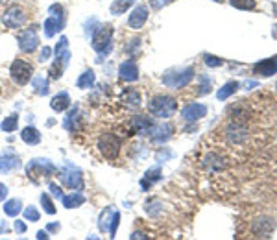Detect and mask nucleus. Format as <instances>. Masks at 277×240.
I'll use <instances>...</instances> for the list:
<instances>
[{
    "label": "nucleus",
    "mask_w": 277,
    "mask_h": 240,
    "mask_svg": "<svg viewBox=\"0 0 277 240\" xmlns=\"http://www.w3.org/2000/svg\"><path fill=\"white\" fill-rule=\"evenodd\" d=\"M120 138L116 137L115 133H104L98 137V143H96V148L98 152L102 153V155L106 157V159H116L120 153Z\"/></svg>",
    "instance_id": "0eeeda50"
},
{
    "label": "nucleus",
    "mask_w": 277,
    "mask_h": 240,
    "mask_svg": "<svg viewBox=\"0 0 277 240\" xmlns=\"http://www.w3.org/2000/svg\"><path fill=\"white\" fill-rule=\"evenodd\" d=\"M135 0H113L109 6V11L111 15H115V17H120V15H124L129 8H133Z\"/></svg>",
    "instance_id": "b1692460"
},
{
    "label": "nucleus",
    "mask_w": 277,
    "mask_h": 240,
    "mask_svg": "<svg viewBox=\"0 0 277 240\" xmlns=\"http://www.w3.org/2000/svg\"><path fill=\"white\" fill-rule=\"evenodd\" d=\"M113 33H115V28L111 24H100L98 28H94L91 33L92 50L98 52L100 55L109 54L113 48Z\"/></svg>",
    "instance_id": "f257e3e1"
},
{
    "label": "nucleus",
    "mask_w": 277,
    "mask_h": 240,
    "mask_svg": "<svg viewBox=\"0 0 277 240\" xmlns=\"http://www.w3.org/2000/svg\"><path fill=\"white\" fill-rule=\"evenodd\" d=\"M52 57V48L50 46H43L41 52H39V57L37 59L41 61V63H45V61H48Z\"/></svg>",
    "instance_id": "ea45409f"
},
{
    "label": "nucleus",
    "mask_w": 277,
    "mask_h": 240,
    "mask_svg": "<svg viewBox=\"0 0 277 240\" xmlns=\"http://www.w3.org/2000/svg\"><path fill=\"white\" fill-rule=\"evenodd\" d=\"M48 233H54V231H57L60 229V222H54V224H48V226L45 227Z\"/></svg>",
    "instance_id": "49530a36"
},
{
    "label": "nucleus",
    "mask_w": 277,
    "mask_h": 240,
    "mask_svg": "<svg viewBox=\"0 0 277 240\" xmlns=\"http://www.w3.org/2000/svg\"><path fill=\"white\" fill-rule=\"evenodd\" d=\"M159 179H161V170L159 168H152V170H148L144 174V179L141 181V187H143V190H146L152 187V183H155Z\"/></svg>",
    "instance_id": "2f4dec72"
},
{
    "label": "nucleus",
    "mask_w": 277,
    "mask_h": 240,
    "mask_svg": "<svg viewBox=\"0 0 277 240\" xmlns=\"http://www.w3.org/2000/svg\"><path fill=\"white\" fill-rule=\"evenodd\" d=\"M2 23L9 30H17L26 23V13L21 6H11V8L6 9V13L2 15Z\"/></svg>",
    "instance_id": "9d476101"
},
{
    "label": "nucleus",
    "mask_w": 277,
    "mask_h": 240,
    "mask_svg": "<svg viewBox=\"0 0 277 240\" xmlns=\"http://www.w3.org/2000/svg\"><path fill=\"white\" fill-rule=\"evenodd\" d=\"M9 76L17 85L24 87L26 83H30V79L33 78V65L28 63L24 59H15L9 67Z\"/></svg>",
    "instance_id": "423d86ee"
},
{
    "label": "nucleus",
    "mask_w": 277,
    "mask_h": 240,
    "mask_svg": "<svg viewBox=\"0 0 277 240\" xmlns=\"http://www.w3.org/2000/svg\"><path fill=\"white\" fill-rule=\"evenodd\" d=\"M115 212L116 211L113 207H107L106 211H102L100 222H98V227H100V231H109L111 220H113V216H115Z\"/></svg>",
    "instance_id": "473e14b6"
},
{
    "label": "nucleus",
    "mask_w": 277,
    "mask_h": 240,
    "mask_svg": "<svg viewBox=\"0 0 277 240\" xmlns=\"http://www.w3.org/2000/svg\"><path fill=\"white\" fill-rule=\"evenodd\" d=\"M148 15H150V9H148V6H144V4L135 6L133 11L129 13L128 26L131 28V30H141V28H143L144 24H146Z\"/></svg>",
    "instance_id": "f8f14e48"
},
{
    "label": "nucleus",
    "mask_w": 277,
    "mask_h": 240,
    "mask_svg": "<svg viewBox=\"0 0 277 240\" xmlns=\"http://www.w3.org/2000/svg\"><path fill=\"white\" fill-rule=\"evenodd\" d=\"M15 231H17L18 235L26 233V224H24L23 220H15Z\"/></svg>",
    "instance_id": "79ce46f5"
},
{
    "label": "nucleus",
    "mask_w": 277,
    "mask_h": 240,
    "mask_svg": "<svg viewBox=\"0 0 277 240\" xmlns=\"http://www.w3.org/2000/svg\"><path fill=\"white\" fill-rule=\"evenodd\" d=\"M6 231H8V224H6V222H0V235H4Z\"/></svg>",
    "instance_id": "8fccbe9b"
},
{
    "label": "nucleus",
    "mask_w": 277,
    "mask_h": 240,
    "mask_svg": "<svg viewBox=\"0 0 277 240\" xmlns=\"http://www.w3.org/2000/svg\"><path fill=\"white\" fill-rule=\"evenodd\" d=\"M229 4L233 6V8H236V9H244V11H251V9H255L257 2H255V0H229Z\"/></svg>",
    "instance_id": "f704fd0d"
},
{
    "label": "nucleus",
    "mask_w": 277,
    "mask_h": 240,
    "mask_svg": "<svg viewBox=\"0 0 277 240\" xmlns=\"http://www.w3.org/2000/svg\"><path fill=\"white\" fill-rule=\"evenodd\" d=\"M203 61H205V65H207V67H212V69H214V67H222V65H224V59H222V57H216V55H212V54L203 55Z\"/></svg>",
    "instance_id": "4c0bfd02"
},
{
    "label": "nucleus",
    "mask_w": 277,
    "mask_h": 240,
    "mask_svg": "<svg viewBox=\"0 0 277 240\" xmlns=\"http://www.w3.org/2000/svg\"><path fill=\"white\" fill-rule=\"evenodd\" d=\"M21 138H23V143L30 144V146H35V144L41 143V131L33 126H26V128L21 131Z\"/></svg>",
    "instance_id": "412c9836"
},
{
    "label": "nucleus",
    "mask_w": 277,
    "mask_h": 240,
    "mask_svg": "<svg viewBox=\"0 0 277 240\" xmlns=\"http://www.w3.org/2000/svg\"><path fill=\"white\" fill-rule=\"evenodd\" d=\"M61 202H63V207L76 209V207H82L83 203H85V196H83L82 192H78V190H72L70 194H65L63 198H61Z\"/></svg>",
    "instance_id": "6ab92c4d"
},
{
    "label": "nucleus",
    "mask_w": 277,
    "mask_h": 240,
    "mask_svg": "<svg viewBox=\"0 0 277 240\" xmlns=\"http://www.w3.org/2000/svg\"><path fill=\"white\" fill-rule=\"evenodd\" d=\"M118 224H120V212L116 211V212H115V216H113V220H111L109 231H107L111 238H115V235H116V227H118Z\"/></svg>",
    "instance_id": "58836bf2"
},
{
    "label": "nucleus",
    "mask_w": 277,
    "mask_h": 240,
    "mask_svg": "<svg viewBox=\"0 0 277 240\" xmlns=\"http://www.w3.org/2000/svg\"><path fill=\"white\" fill-rule=\"evenodd\" d=\"M30 83H32L33 91H35L39 96H45V94H48V91H50V87H48V78H45L43 74L33 76V78L30 79Z\"/></svg>",
    "instance_id": "393cba45"
},
{
    "label": "nucleus",
    "mask_w": 277,
    "mask_h": 240,
    "mask_svg": "<svg viewBox=\"0 0 277 240\" xmlns=\"http://www.w3.org/2000/svg\"><path fill=\"white\" fill-rule=\"evenodd\" d=\"M48 189H50V192H52V196H54V198H63V196H65L63 190H61V187L57 183H50V185H48Z\"/></svg>",
    "instance_id": "a19ab883"
},
{
    "label": "nucleus",
    "mask_w": 277,
    "mask_h": 240,
    "mask_svg": "<svg viewBox=\"0 0 277 240\" xmlns=\"http://www.w3.org/2000/svg\"><path fill=\"white\" fill-rule=\"evenodd\" d=\"M246 85H248V89H253V87H257V82H248Z\"/></svg>",
    "instance_id": "3c124183"
},
{
    "label": "nucleus",
    "mask_w": 277,
    "mask_h": 240,
    "mask_svg": "<svg viewBox=\"0 0 277 240\" xmlns=\"http://www.w3.org/2000/svg\"><path fill=\"white\" fill-rule=\"evenodd\" d=\"M50 107L55 111V113H63L70 107V96L69 92H60V94H55L54 98L50 100Z\"/></svg>",
    "instance_id": "aec40b11"
},
{
    "label": "nucleus",
    "mask_w": 277,
    "mask_h": 240,
    "mask_svg": "<svg viewBox=\"0 0 277 240\" xmlns=\"http://www.w3.org/2000/svg\"><path fill=\"white\" fill-rule=\"evenodd\" d=\"M177 111V102L168 94H155L148 102V113L155 118H170Z\"/></svg>",
    "instance_id": "f03ea898"
},
{
    "label": "nucleus",
    "mask_w": 277,
    "mask_h": 240,
    "mask_svg": "<svg viewBox=\"0 0 277 240\" xmlns=\"http://www.w3.org/2000/svg\"><path fill=\"white\" fill-rule=\"evenodd\" d=\"M60 181L63 187H67V189L78 190L83 187V174L78 166L67 163V165L60 170Z\"/></svg>",
    "instance_id": "6e6552de"
},
{
    "label": "nucleus",
    "mask_w": 277,
    "mask_h": 240,
    "mask_svg": "<svg viewBox=\"0 0 277 240\" xmlns=\"http://www.w3.org/2000/svg\"><path fill=\"white\" fill-rule=\"evenodd\" d=\"M18 128V115L15 113V115H9L6 116L4 120H2V124H0V131H4V133H13V131H17Z\"/></svg>",
    "instance_id": "c756f323"
},
{
    "label": "nucleus",
    "mask_w": 277,
    "mask_h": 240,
    "mask_svg": "<svg viewBox=\"0 0 277 240\" xmlns=\"http://www.w3.org/2000/svg\"><path fill=\"white\" fill-rule=\"evenodd\" d=\"M273 227H275V224H273L272 218H257L253 222V231L259 236L268 235L270 231H273Z\"/></svg>",
    "instance_id": "5701e85b"
},
{
    "label": "nucleus",
    "mask_w": 277,
    "mask_h": 240,
    "mask_svg": "<svg viewBox=\"0 0 277 240\" xmlns=\"http://www.w3.org/2000/svg\"><path fill=\"white\" fill-rule=\"evenodd\" d=\"M41 207H43V211L46 212V214H55V205H54V202H52V198L48 196L46 192H43L41 194Z\"/></svg>",
    "instance_id": "72a5a7b5"
},
{
    "label": "nucleus",
    "mask_w": 277,
    "mask_h": 240,
    "mask_svg": "<svg viewBox=\"0 0 277 240\" xmlns=\"http://www.w3.org/2000/svg\"><path fill=\"white\" fill-rule=\"evenodd\" d=\"M275 87H277V85H275Z\"/></svg>",
    "instance_id": "5fc2aeb1"
},
{
    "label": "nucleus",
    "mask_w": 277,
    "mask_h": 240,
    "mask_svg": "<svg viewBox=\"0 0 277 240\" xmlns=\"http://www.w3.org/2000/svg\"><path fill=\"white\" fill-rule=\"evenodd\" d=\"M0 94H2V89H0Z\"/></svg>",
    "instance_id": "864d4df0"
},
{
    "label": "nucleus",
    "mask_w": 277,
    "mask_h": 240,
    "mask_svg": "<svg viewBox=\"0 0 277 240\" xmlns=\"http://www.w3.org/2000/svg\"><path fill=\"white\" fill-rule=\"evenodd\" d=\"M65 26V8L61 4H52L48 8V17L43 24V32L46 39H52L55 33H60Z\"/></svg>",
    "instance_id": "7ed1b4c3"
},
{
    "label": "nucleus",
    "mask_w": 277,
    "mask_h": 240,
    "mask_svg": "<svg viewBox=\"0 0 277 240\" xmlns=\"http://www.w3.org/2000/svg\"><path fill=\"white\" fill-rule=\"evenodd\" d=\"M205 166H207L209 170H222L224 166H226V163H224V159H222L218 153H207L205 155Z\"/></svg>",
    "instance_id": "c85d7f7f"
},
{
    "label": "nucleus",
    "mask_w": 277,
    "mask_h": 240,
    "mask_svg": "<svg viewBox=\"0 0 277 240\" xmlns=\"http://www.w3.org/2000/svg\"><path fill=\"white\" fill-rule=\"evenodd\" d=\"M138 46H141V39H133V41H129V45H128L126 50L131 54V50H138Z\"/></svg>",
    "instance_id": "c03bdc74"
},
{
    "label": "nucleus",
    "mask_w": 277,
    "mask_h": 240,
    "mask_svg": "<svg viewBox=\"0 0 277 240\" xmlns=\"http://www.w3.org/2000/svg\"><path fill=\"white\" fill-rule=\"evenodd\" d=\"M205 115H207V106L196 104V102L189 104V106L181 111V116H183V120H187V122H196V120L203 118Z\"/></svg>",
    "instance_id": "ddd939ff"
},
{
    "label": "nucleus",
    "mask_w": 277,
    "mask_h": 240,
    "mask_svg": "<svg viewBox=\"0 0 277 240\" xmlns=\"http://www.w3.org/2000/svg\"><path fill=\"white\" fill-rule=\"evenodd\" d=\"M69 61H70L69 48L60 52V54H55V59H54V63H52L50 70H48V76H50L52 79H60L61 76H63V70L67 69V65H69Z\"/></svg>",
    "instance_id": "9b49d317"
},
{
    "label": "nucleus",
    "mask_w": 277,
    "mask_h": 240,
    "mask_svg": "<svg viewBox=\"0 0 277 240\" xmlns=\"http://www.w3.org/2000/svg\"><path fill=\"white\" fill-rule=\"evenodd\" d=\"M57 172V166L50 159H32L26 166L28 177H32L33 183H37V177H50Z\"/></svg>",
    "instance_id": "39448f33"
},
{
    "label": "nucleus",
    "mask_w": 277,
    "mask_h": 240,
    "mask_svg": "<svg viewBox=\"0 0 277 240\" xmlns=\"http://www.w3.org/2000/svg\"><path fill=\"white\" fill-rule=\"evenodd\" d=\"M23 214H24V220H28V222H39V218H41L39 211H37L33 205H28V207H24Z\"/></svg>",
    "instance_id": "e433bc0d"
},
{
    "label": "nucleus",
    "mask_w": 277,
    "mask_h": 240,
    "mask_svg": "<svg viewBox=\"0 0 277 240\" xmlns=\"http://www.w3.org/2000/svg\"><path fill=\"white\" fill-rule=\"evenodd\" d=\"M133 128H135V131H138V133H150V129L153 128V120L148 118V116L137 115V116H133Z\"/></svg>",
    "instance_id": "a878e982"
},
{
    "label": "nucleus",
    "mask_w": 277,
    "mask_h": 240,
    "mask_svg": "<svg viewBox=\"0 0 277 240\" xmlns=\"http://www.w3.org/2000/svg\"><path fill=\"white\" fill-rule=\"evenodd\" d=\"M21 166H23V163H21V159H18L17 155H13V153H2V155H0V172H2V174H9V172L18 170Z\"/></svg>",
    "instance_id": "f3484780"
},
{
    "label": "nucleus",
    "mask_w": 277,
    "mask_h": 240,
    "mask_svg": "<svg viewBox=\"0 0 277 240\" xmlns=\"http://www.w3.org/2000/svg\"><path fill=\"white\" fill-rule=\"evenodd\" d=\"M48 236H50V235H48V231H46V229L37 231V238H39V240H43V238H48Z\"/></svg>",
    "instance_id": "de8ad7c7"
},
{
    "label": "nucleus",
    "mask_w": 277,
    "mask_h": 240,
    "mask_svg": "<svg viewBox=\"0 0 277 240\" xmlns=\"http://www.w3.org/2000/svg\"><path fill=\"white\" fill-rule=\"evenodd\" d=\"M18 50L24 54H32L39 48V35H37V26H28L17 33Z\"/></svg>",
    "instance_id": "1a4fd4ad"
},
{
    "label": "nucleus",
    "mask_w": 277,
    "mask_h": 240,
    "mask_svg": "<svg viewBox=\"0 0 277 240\" xmlns=\"http://www.w3.org/2000/svg\"><path fill=\"white\" fill-rule=\"evenodd\" d=\"M253 72L259 74V76H273L277 72V55L275 57H270V59H263L257 61L253 65Z\"/></svg>",
    "instance_id": "dca6fc26"
},
{
    "label": "nucleus",
    "mask_w": 277,
    "mask_h": 240,
    "mask_svg": "<svg viewBox=\"0 0 277 240\" xmlns=\"http://www.w3.org/2000/svg\"><path fill=\"white\" fill-rule=\"evenodd\" d=\"M214 2H224V0H214Z\"/></svg>",
    "instance_id": "603ef678"
},
{
    "label": "nucleus",
    "mask_w": 277,
    "mask_h": 240,
    "mask_svg": "<svg viewBox=\"0 0 277 240\" xmlns=\"http://www.w3.org/2000/svg\"><path fill=\"white\" fill-rule=\"evenodd\" d=\"M118 78L122 79V82H128V83L137 82V79H138V67H137V63H135V61H131V59L124 61V63H120V67H118Z\"/></svg>",
    "instance_id": "4468645a"
},
{
    "label": "nucleus",
    "mask_w": 277,
    "mask_h": 240,
    "mask_svg": "<svg viewBox=\"0 0 277 240\" xmlns=\"http://www.w3.org/2000/svg\"><path fill=\"white\" fill-rule=\"evenodd\" d=\"M120 104L124 107H129V109H137V107H141V94L135 89H126L120 94Z\"/></svg>",
    "instance_id": "a211bd4d"
},
{
    "label": "nucleus",
    "mask_w": 277,
    "mask_h": 240,
    "mask_svg": "<svg viewBox=\"0 0 277 240\" xmlns=\"http://www.w3.org/2000/svg\"><path fill=\"white\" fill-rule=\"evenodd\" d=\"M174 135V126L172 124H153V128L150 129V137L153 143H166L168 138Z\"/></svg>",
    "instance_id": "2eb2a0df"
},
{
    "label": "nucleus",
    "mask_w": 277,
    "mask_h": 240,
    "mask_svg": "<svg viewBox=\"0 0 277 240\" xmlns=\"http://www.w3.org/2000/svg\"><path fill=\"white\" fill-rule=\"evenodd\" d=\"M8 187H6L4 183H0V202H4L6 198H8Z\"/></svg>",
    "instance_id": "a18cd8bd"
},
{
    "label": "nucleus",
    "mask_w": 277,
    "mask_h": 240,
    "mask_svg": "<svg viewBox=\"0 0 277 240\" xmlns=\"http://www.w3.org/2000/svg\"><path fill=\"white\" fill-rule=\"evenodd\" d=\"M23 202L18 198H13V199H8L4 203V212L8 214L9 218H17L21 212H23Z\"/></svg>",
    "instance_id": "bb28decb"
},
{
    "label": "nucleus",
    "mask_w": 277,
    "mask_h": 240,
    "mask_svg": "<svg viewBox=\"0 0 277 240\" xmlns=\"http://www.w3.org/2000/svg\"><path fill=\"white\" fill-rule=\"evenodd\" d=\"M131 238H146V235L141 233V231H137V233H131Z\"/></svg>",
    "instance_id": "09e8293b"
},
{
    "label": "nucleus",
    "mask_w": 277,
    "mask_h": 240,
    "mask_svg": "<svg viewBox=\"0 0 277 240\" xmlns=\"http://www.w3.org/2000/svg\"><path fill=\"white\" fill-rule=\"evenodd\" d=\"M239 87H240L239 82H227L226 85H224V87H220V91L216 92L218 100H227V98L233 96V94L239 91Z\"/></svg>",
    "instance_id": "cd10ccee"
},
{
    "label": "nucleus",
    "mask_w": 277,
    "mask_h": 240,
    "mask_svg": "<svg viewBox=\"0 0 277 240\" xmlns=\"http://www.w3.org/2000/svg\"><path fill=\"white\" fill-rule=\"evenodd\" d=\"M194 78V69L192 67H187V69L181 70H168L166 74H163V85L170 89H183L187 87Z\"/></svg>",
    "instance_id": "20e7f679"
},
{
    "label": "nucleus",
    "mask_w": 277,
    "mask_h": 240,
    "mask_svg": "<svg viewBox=\"0 0 277 240\" xmlns=\"http://www.w3.org/2000/svg\"><path fill=\"white\" fill-rule=\"evenodd\" d=\"M144 211H146L150 216H157V214L163 211V205L159 199H150V202H146V205H144Z\"/></svg>",
    "instance_id": "c9c22d12"
},
{
    "label": "nucleus",
    "mask_w": 277,
    "mask_h": 240,
    "mask_svg": "<svg viewBox=\"0 0 277 240\" xmlns=\"http://www.w3.org/2000/svg\"><path fill=\"white\" fill-rule=\"evenodd\" d=\"M227 138H229L231 143H240V141H242V138L246 137V129L244 128H240L239 124H231L229 128H227Z\"/></svg>",
    "instance_id": "7c9ffc66"
},
{
    "label": "nucleus",
    "mask_w": 277,
    "mask_h": 240,
    "mask_svg": "<svg viewBox=\"0 0 277 240\" xmlns=\"http://www.w3.org/2000/svg\"><path fill=\"white\" fill-rule=\"evenodd\" d=\"M94 82H96V74H94L92 69H89V70H85V72L80 74V78L76 79V87L85 91V89H91L92 85H94Z\"/></svg>",
    "instance_id": "4be33fe9"
},
{
    "label": "nucleus",
    "mask_w": 277,
    "mask_h": 240,
    "mask_svg": "<svg viewBox=\"0 0 277 240\" xmlns=\"http://www.w3.org/2000/svg\"><path fill=\"white\" fill-rule=\"evenodd\" d=\"M170 2V0H150V6H152L153 9H161L163 6H166Z\"/></svg>",
    "instance_id": "37998d69"
}]
</instances>
